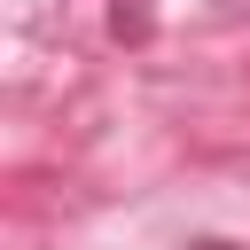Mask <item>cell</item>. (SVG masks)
Instances as JSON below:
<instances>
[{
  "label": "cell",
  "instance_id": "cell-2",
  "mask_svg": "<svg viewBox=\"0 0 250 250\" xmlns=\"http://www.w3.org/2000/svg\"><path fill=\"white\" fill-rule=\"evenodd\" d=\"M195 250H227V242H195Z\"/></svg>",
  "mask_w": 250,
  "mask_h": 250
},
{
  "label": "cell",
  "instance_id": "cell-1",
  "mask_svg": "<svg viewBox=\"0 0 250 250\" xmlns=\"http://www.w3.org/2000/svg\"><path fill=\"white\" fill-rule=\"evenodd\" d=\"M219 8H234V16H250V0H219Z\"/></svg>",
  "mask_w": 250,
  "mask_h": 250
}]
</instances>
